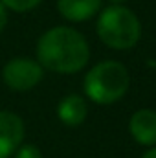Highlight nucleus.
Listing matches in <instances>:
<instances>
[{"label": "nucleus", "mask_w": 156, "mask_h": 158, "mask_svg": "<svg viewBox=\"0 0 156 158\" xmlns=\"http://www.w3.org/2000/svg\"><path fill=\"white\" fill-rule=\"evenodd\" d=\"M15 158H42L39 147L28 143V145H20L17 151H15Z\"/></svg>", "instance_id": "nucleus-10"}, {"label": "nucleus", "mask_w": 156, "mask_h": 158, "mask_svg": "<svg viewBox=\"0 0 156 158\" xmlns=\"http://www.w3.org/2000/svg\"><path fill=\"white\" fill-rule=\"evenodd\" d=\"M42 76H44V68L37 61L26 57H15L7 61L2 70L4 83L17 92H26L35 88L42 81Z\"/></svg>", "instance_id": "nucleus-4"}, {"label": "nucleus", "mask_w": 156, "mask_h": 158, "mask_svg": "<svg viewBox=\"0 0 156 158\" xmlns=\"http://www.w3.org/2000/svg\"><path fill=\"white\" fill-rule=\"evenodd\" d=\"M142 158H156V145H154V147H151V149H149V151H147Z\"/></svg>", "instance_id": "nucleus-12"}, {"label": "nucleus", "mask_w": 156, "mask_h": 158, "mask_svg": "<svg viewBox=\"0 0 156 158\" xmlns=\"http://www.w3.org/2000/svg\"><path fill=\"white\" fill-rule=\"evenodd\" d=\"M24 140V121L15 112L0 110V158H9Z\"/></svg>", "instance_id": "nucleus-5"}, {"label": "nucleus", "mask_w": 156, "mask_h": 158, "mask_svg": "<svg viewBox=\"0 0 156 158\" xmlns=\"http://www.w3.org/2000/svg\"><path fill=\"white\" fill-rule=\"evenodd\" d=\"M7 9H13V11H30L33 7H37L42 0H0Z\"/></svg>", "instance_id": "nucleus-9"}, {"label": "nucleus", "mask_w": 156, "mask_h": 158, "mask_svg": "<svg viewBox=\"0 0 156 158\" xmlns=\"http://www.w3.org/2000/svg\"><path fill=\"white\" fill-rule=\"evenodd\" d=\"M86 114H88L86 101L77 94H70V96L63 98L61 103L57 105V116L66 127L81 125L86 119Z\"/></svg>", "instance_id": "nucleus-8"}, {"label": "nucleus", "mask_w": 156, "mask_h": 158, "mask_svg": "<svg viewBox=\"0 0 156 158\" xmlns=\"http://www.w3.org/2000/svg\"><path fill=\"white\" fill-rule=\"evenodd\" d=\"M109 2H112V4H123L125 0H109Z\"/></svg>", "instance_id": "nucleus-13"}, {"label": "nucleus", "mask_w": 156, "mask_h": 158, "mask_svg": "<svg viewBox=\"0 0 156 158\" xmlns=\"http://www.w3.org/2000/svg\"><path fill=\"white\" fill-rule=\"evenodd\" d=\"M130 85L127 68L117 61H103L84 76V94L97 105H112L121 99Z\"/></svg>", "instance_id": "nucleus-2"}, {"label": "nucleus", "mask_w": 156, "mask_h": 158, "mask_svg": "<svg viewBox=\"0 0 156 158\" xmlns=\"http://www.w3.org/2000/svg\"><path fill=\"white\" fill-rule=\"evenodd\" d=\"M59 13L72 22H84L101 9V0H57Z\"/></svg>", "instance_id": "nucleus-7"}, {"label": "nucleus", "mask_w": 156, "mask_h": 158, "mask_svg": "<svg viewBox=\"0 0 156 158\" xmlns=\"http://www.w3.org/2000/svg\"><path fill=\"white\" fill-rule=\"evenodd\" d=\"M97 35L112 50H129L142 37V24L138 17L125 6H109L99 13Z\"/></svg>", "instance_id": "nucleus-3"}, {"label": "nucleus", "mask_w": 156, "mask_h": 158, "mask_svg": "<svg viewBox=\"0 0 156 158\" xmlns=\"http://www.w3.org/2000/svg\"><path fill=\"white\" fill-rule=\"evenodd\" d=\"M6 24H7V7L0 2V31L6 28Z\"/></svg>", "instance_id": "nucleus-11"}, {"label": "nucleus", "mask_w": 156, "mask_h": 158, "mask_svg": "<svg viewBox=\"0 0 156 158\" xmlns=\"http://www.w3.org/2000/svg\"><path fill=\"white\" fill-rule=\"evenodd\" d=\"M129 132L130 136L145 147L156 145V110L140 109L129 119Z\"/></svg>", "instance_id": "nucleus-6"}, {"label": "nucleus", "mask_w": 156, "mask_h": 158, "mask_svg": "<svg viewBox=\"0 0 156 158\" xmlns=\"http://www.w3.org/2000/svg\"><path fill=\"white\" fill-rule=\"evenodd\" d=\"M37 63L57 74H76L90 59L86 39L74 28L57 26L48 30L37 42Z\"/></svg>", "instance_id": "nucleus-1"}]
</instances>
